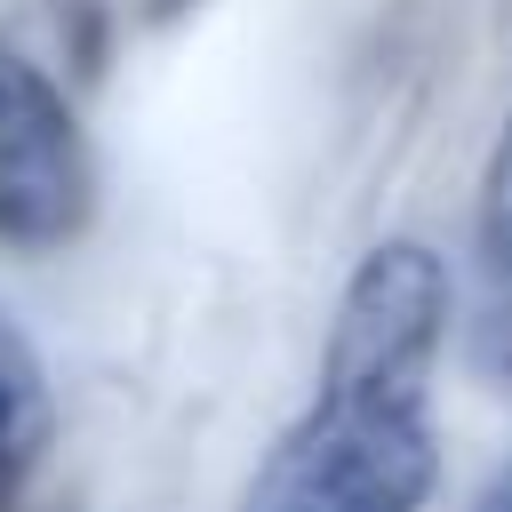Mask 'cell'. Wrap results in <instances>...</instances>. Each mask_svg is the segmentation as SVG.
I'll return each instance as SVG.
<instances>
[{
  "label": "cell",
  "instance_id": "cell-6",
  "mask_svg": "<svg viewBox=\"0 0 512 512\" xmlns=\"http://www.w3.org/2000/svg\"><path fill=\"white\" fill-rule=\"evenodd\" d=\"M480 512H512V464L488 480V496H480Z\"/></svg>",
  "mask_w": 512,
  "mask_h": 512
},
{
  "label": "cell",
  "instance_id": "cell-3",
  "mask_svg": "<svg viewBox=\"0 0 512 512\" xmlns=\"http://www.w3.org/2000/svg\"><path fill=\"white\" fill-rule=\"evenodd\" d=\"M40 448H48V376L32 336L0 312V512H16Z\"/></svg>",
  "mask_w": 512,
  "mask_h": 512
},
{
  "label": "cell",
  "instance_id": "cell-2",
  "mask_svg": "<svg viewBox=\"0 0 512 512\" xmlns=\"http://www.w3.org/2000/svg\"><path fill=\"white\" fill-rule=\"evenodd\" d=\"M96 216V160L64 88L0 40V248H64Z\"/></svg>",
  "mask_w": 512,
  "mask_h": 512
},
{
  "label": "cell",
  "instance_id": "cell-1",
  "mask_svg": "<svg viewBox=\"0 0 512 512\" xmlns=\"http://www.w3.org/2000/svg\"><path fill=\"white\" fill-rule=\"evenodd\" d=\"M448 336V264L384 240L336 296L312 408L248 472L240 512H424L440 488L432 360Z\"/></svg>",
  "mask_w": 512,
  "mask_h": 512
},
{
  "label": "cell",
  "instance_id": "cell-7",
  "mask_svg": "<svg viewBox=\"0 0 512 512\" xmlns=\"http://www.w3.org/2000/svg\"><path fill=\"white\" fill-rule=\"evenodd\" d=\"M152 8H184V0H152Z\"/></svg>",
  "mask_w": 512,
  "mask_h": 512
},
{
  "label": "cell",
  "instance_id": "cell-4",
  "mask_svg": "<svg viewBox=\"0 0 512 512\" xmlns=\"http://www.w3.org/2000/svg\"><path fill=\"white\" fill-rule=\"evenodd\" d=\"M480 248H488V272L512 264V120L488 152V176H480Z\"/></svg>",
  "mask_w": 512,
  "mask_h": 512
},
{
  "label": "cell",
  "instance_id": "cell-5",
  "mask_svg": "<svg viewBox=\"0 0 512 512\" xmlns=\"http://www.w3.org/2000/svg\"><path fill=\"white\" fill-rule=\"evenodd\" d=\"M472 352H480L488 376H512V264L488 272V304L472 320Z\"/></svg>",
  "mask_w": 512,
  "mask_h": 512
}]
</instances>
